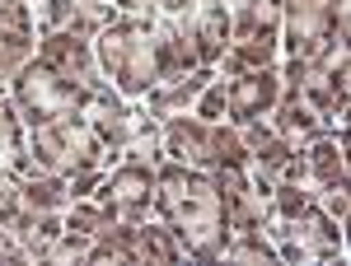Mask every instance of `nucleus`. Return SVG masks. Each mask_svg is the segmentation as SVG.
I'll return each mask as SVG.
<instances>
[{"instance_id": "16", "label": "nucleus", "mask_w": 351, "mask_h": 266, "mask_svg": "<svg viewBox=\"0 0 351 266\" xmlns=\"http://www.w3.org/2000/svg\"><path fill=\"white\" fill-rule=\"evenodd\" d=\"M112 19V5H80V0H38L33 24L38 33H56V28H75L84 38H99V28Z\"/></svg>"}, {"instance_id": "28", "label": "nucleus", "mask_w": 351, "mask_h": 266, "mask_svg": "<svg viewBox=\"0 0 351 266\" xmlns=\"http://www.w3.org/2000/svg\"><path fill=\"white\" fill-rule=\"evenodd\" d=\"M0 94H5V80H0Z\"/></svg>"}, {"instance_id": "21", "label": "nucleus", "mask_w": 351, "mask_h": 266, "mask_svg": "<svg viewBox=\"0 0 351 266\" xmlns=\"http://www.w3.org/2000/svg\"><path fill=\"white\" fill-rule=\"evenodd\" d=\"M220 262H248V266H276V243L263 234V229H230L225 239V252Z\"/></svg>"}, {"instance_id": "13", "label": "nucleus", "mask_w": 351, "mask_h": 266, "mask_svg": "<svg viewBox=\"0 0 351 266\" xmlns=\"http://www.w3.org/2000/svg\"><path fill=\"white\" fill-rule=\"evenodd\" d=\"M38 52V24L28 0H0V80H10Z\"/></svg>"}, {"instance_id": "9", "label": "nucleus", "mask_w": 351, "mask_h": 266, "mask_svg": "<svg viewBox=\"0 0 351 266\" xmlns=\"http://www.w3.org/2000/svg\"><path fill=\"white\" fill-rule=\"evenodd\" d=\"M94 201L117 220V224H136L155 215V163L150 159H117L94 187Z\"/></svg>"}, {"instance_id": "27", "label": "nucleus", "mask_w": 351, "mask_h": 266, "mask_svg": "<svg viewBox=\"0 0 351 266\" xmlns=\"http://www.w3.org/2000/svg\"><path fill=\"white\" fill-rule=\"evenodd\" d=\"M80 5H108V0H80Z\"/></svg>"}, {"instance_id": "7", "label": "nucleus", "mask_w": 351, "mask_h": 266, "mask_svg": "<svg viewBox=\"0 0 351 266\" xmlns=\"http://www.w3.org/2000/svg\"><path fill=\"white\" fill-rule=\"evenodd\" d=\"M347 75H351V66H347V28H337L324 47L304 61V89H300V98L314 107L328 127L347 122V89H351Z\"/></svg>"}, {"instance_id": "25", "label": "nucleus", "mask_w": 351, "mask_h": 266, "mask_svg": "<svg viewBox=\"0 0 351 266\" xmlns=\"http://www.w3.org/2000/svg\"><path fill=\"white\" fill-rule=\"evenodd\" d=\"M211 5H234V0H173L169 19H192V14H202V10H211Z\"/></svg>"}, {"instance_id": "12", "label": "nucleus", "mask_w": 351, "mask_h": 266, "mask_svg": "<svg viewBox=\"0 0 351 266\" xmlns=\"http://www.w3.org/2000/svg\"><path fill=\"white\" fill-rule=\"evenodd\" d=\"M281 94V75L276 66H253L225 80V122L230 127H248V122H263Z\"/></svg>"}, {"instance_id": "20", "label": "nucleus", "mask_w": 351, "mask_h": 266, "mask_svg": "<svg viewBox=\"0 0 351 266\" xmlns=\"http://www.w3.org/2000/svg\"><path fill=\"white\" fill-rule=\"evenodd\" d=\"M84 266H136V224H108L104 234H94Z\"/></svg>"}, {"instance_id": "19", "label": "nucleus", "mask_w": 351, "mask_h": 266, "mask_svg": "<svg viewBox=\"0 0 351 266\" xmlns=\"http://www.w3.org/2000/svg\"><path fill=\"white\" fill-rule=\"evenodd\" d=\"M178 262H183V248L160 220L155 215L136 220V266H178Z\"/></svg>"}, {"instance_id": "3", "label": "nucleus", "mask_w": 351, "mask_h": 266, "mask_svg": "<svg viewBox=\"0 0 351 266\" xmlns=\"http://www.w3.org/2000/svg\"><path fill=\"white\" fill-rule=\"evenodd\" d=\"M5 89H10V98H14V107H19L28 131L33 127H47V122H66V117H84L89 112V98H94V89L61 80L52 66H43L38 56H28L24 66L5 80Z\"/></svg>"}, {"instance_id": "23", "label": "nucleus", "mask_w": 351, "mask_h": 266, "mask_svg": "<svg viewBox=\"0 0 351 266\" xmlns=\"http://www.w3.org/2000/svg\"><path fill=\"white\" fill-rule=\"evenodd\" d=\"M192 117H202V122H225V80H211L202 94H197V103H192Z\"/></svg>"}, {"instance_id": "8", "label": "nucleus", "mask_w": 351, "mask_h": 266, "mask_svg": "<svg viewBox=\"0 0 351 266\" xmlns=\"http://www.w3.org/2000/svg\"><path fill=\"white\" fill-rule=\"evenodd\" d=\"M337 28H347V0H281V56L309 61Z\"/></svg>"}, {"instance_id": "26", "label": "nucleus", "mask_w": 351, "mask_h": 266, "mask_svg": "<svg viewBox=\"0 0 351 266\" xmlns=\"http://www.w3.org/2000/svg\"><path fill=\"white\" fill-rule=\"evenodd\" d=\"M0 262H28V257H24V248L10 239V229H0Z\"/></svg>"}, {"instance_id": "4", "label": "nucleus", "mask_w": 351, "mask_h": 266, "mask_svg": "<svg viewBox=\"0 0 351 266\" xmlns=\"http://www.w3.org/2000/svg\"><path fill=\"white\" fill-rule=\"evenodd\" d=\"M281 61V0H234L230 5V47L216 61V75L230 80L253 66Z\"/></svg>"}, {"instance_id": "18", "label": "nucleus", "mask_w": 351, "mask_h": 266, "mask_svg": "<svg viewBox=\"0 0 351 266\" xmlns=\"http://www.w3.org/2000/svg\"><path fill=\"white\" fill-rule=\"evenodd\" d=\"M19 191V201L33 206V211H66L71 206V178H61V173H47V168H33L28 178L19 183H10Z\"/></svg>"}, {"instance_id": "11", "label": "nucleus", "mask_w": 351, "mask_h": 266, "mask_svg": "<svg viewBox=\"0 0 351 266\" xmlns=\"http://www.w3.org/2000/svg\"><path fill=\"white\" fill-rule=\"evenodd\" d=\"M211 178H216V196H220V211H225V224L230 229H263L267 234V224H271L267 196L253 187L248 168L243 163H216Z\"/></svg>"}, {"instance_id": "2", "label": "nucleus", "mask_w": 351, "mask_h": 266, "mask_svg": "<svg viewBox=\"0 0 351 266\" xmlns=\"http://www.w3.org/2000/svg\"><path fill=\"white\" fill-rule=\"evenodd\" d=\"M84 122L94 127V135L104 140L108 150V163L117 159H164V145H160V117H150L145 98H122L112 84H104L94 98H89V112Z\"/></svg>"}, {"instance_id": "10", "label": "nucleus", "mask_w": 351, "mask_h": 266, "mask_svg": "<svg viewBox=\"0 0 351 266\" xmlns=\"http://www.w3.org/2000/svg\"><path fill=\"white\" fill-rule=\"evenodd\" d=\"M38 61L43 66H52L61 80L71 84H84V89H104V70H99V61H94V38H84L75 28H56V33H38Z\"/></svg>"}, {"instance_id": "6", "label": "nucleus", "mask_w": 351, "mask_h": 266, "mask_svg": "<svg viewBox=\"0 0 351 266\" xmlns=\"http://www.w3.org/2000/svg\"><path fill=\"white\" fill-rule=\"evenodd\" d=\"M267 239L276 243V257L281 262H342V252H347L342 224L319 201L304 206L295 220H271Z\"/></svg>"}, {"instance_id": "24", "label": "nucleus", "mask_w": 351, "mask_h": 266, "mask_svg": "<svg viewBox=\"0 0 351 266\" xmlns=\"http://www.w3.org/2000/svg\"><path fill=\"white\" fill-rule=\"evenodd\" d=\"M112 14H127V19H160V14H169L173 10V0H108Z\"/></svg>"}, {"instance_id": "22", "label": "nucleus", "mask_w": 351, "mask_h": 266, "mask_svg": "<svg viewBox=\"0 0 351 266\" xmlns=\"http://www.w3.org/2000/svg\"><path fill=\"white\" fill-rule=\"evenodd\" d=\"M89 234H80V229H61V239L47 248V257L43 262H52V266H75V262H84V252H89Z\"/></svg>"}, {"instance_id": "17", "label": "nucleus", "mask_w": 351, "mask_h": 266, "mask_svg": "<svg viewBox=\"0 0 351 266\" xmlns=\"http://www.w3.org/2000/svg\"><path fill=\"white\" fill-rule=\"evenodd\" d=\"M216 80V66H197L188 75H178V80L160 84V89H150L145 94V107H150V117H173V112H192L197 103V94L206 89V84Z\"/></svg>"}, {"instance_id": "1", "label": "nucleus", "mask_w": 351, "mask_h": 266, "mask_svg": "<svg viewBox=\"0 0 351 266\" xmlns=\"http://www.w3.org/2000/svg\"><path fill=\"white\" fill-rule=\"evenodd\" d=\"M155 220L178 239L183 257L192 262H220L230 224L220 211L216 196V178L206 168H192L178 159H160L155 163Z\"/></svg>"}, {"instance_id": "14", "label": "nucleus", "mask_w": 351, "mask_h": 266, "mask_svg": "<svg viewBox=\"0 0 351 266\" xmlns=\"http://www.w3.org/2000/svg\"><path fill=\"white\" fill-rule=\"evenodd\" d=\"M160 145H164V159L192 163V168H211V122H202L192 112L160 117Z\"/></svg>"}, {"instance_id": "15", "label": "nucleus", "mask_w": 351, "mask_h": 266, "mask_svg": "<svg viewBox=\"0 0 351 266\" xmlns=\"http://www.w3.org/2000/svg\"><path fill=\"white\" fill-rule=\"evenodd\" d=\"M300 155H304V173H309V187L314 191L347 187V122L337 131L319 135V140H304Z\"/></svg>"}, {"instance_id": "5", "label": "nucleus", "mask_w": 351, "mask_h": 266, "mask_svg": "<svg viewBox=\"0 0 351 266\" xmlns=\"http://www.w3.org/2000/svg\"><path fill=\"white\" fill-rule=\"evenodd\" d=\"M28 155L38 168L61 173V178H80L94 168H108V150L94 135V127L84 117H66V122H47L28 131Z\"/></svg>"}]
</instances>
